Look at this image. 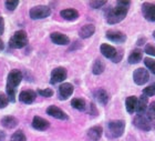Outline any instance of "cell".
I'll list each match as a JSON object with an SVG mask.
<instances>
[{
    "label": "cell",
    "instance_id": "cell-29",
    "mask_svg": "<svg viewBox=\"0 0 155 141\" xmlns=\"http://www.w3.org/2000/svg\"><path fill=\"white\" fill-rule=\"evenodd\" d=\"M9 98L7 96V93H2L0 92V109H3V108H6L8 106V103H9Z\"/></svg>",
    "mask_w": 155,
    "mask_h": 141
},
{
    "label": "cell",
    "instance_id": "cell-21",
    "mask_svg": "<svg viewBox=\"0 0 155 141\" xmlns=\"http://www.w3.org/2000/svg\"><path fill=\"white\" fill-rule=\"evenodd\" d=\"M136 105H137V98L135 96H130L125 100V108L129 113H134L136 111Z\"/></svg>",
    "mask_w": 155,
    "mask_h": 141
},
{
    "label": "cell",
    "instance_id": "cell-28",
    "mask_svg": "<svg viewBox=\"0 0 155 141\" xmlns=\"http://www.w3.org/2000/svg\"><path fill=\"white\" fill-rule=\"evenodd\" d=\"M144 64L145 67L149 69L151 72L155 74V60L154 59H151V58H145L144 59Z\"/></svg>",
    "mask_w": 155,
    "mask_h": 141
},
{
    "label": "cell",
    "instance_id": "cell-41",
    "mask_svg": "<svg viewBox=\"0 0 155 141\" xmlns=\"http://www.w3.org/2000/svg\"><path fill=\"white\" fill-rule=\"evenodd\" d=\"M153 37H154V38H155V30H154V31H153Z\"/></svg>",
    "mask_w": 155,
    "mask_h": 141
},
{
    "label": "cell",
    "instance_id": "cell-15",
    "mask_svg": "<svg viewBox=\"0 0 155 141\" xmlns=\"http://www.w3.org/2000/svg\"><path fill=\"white\" fill-rule=\"evenodd\" d=\"M37 98V93L33 90H23L19 95V100L21 102L26 103V105H30Z\"/></svg>",
    "mask_w": 155,
    "mask_h": 141
},
{
    "label": "cell",
    "instance_id": "cell-33",
    "mask_svg": "<svg viewBox=\"0 0 155 141\" xmlns=\"http://www.w3.org/2000/svg\"><path fill=\"white\" fill-rule=\"evenodd\" d=\"M154 95H155V91H154L153 86H149L143 89V96H145L149 98V97H152V96H154Z\"/></svg>",
    "mask_w": 155,
    "mask_h": 141
},
{
    "label": "cell",
    "instance_id": "cell-26",
    "mask_svg": "<svg viewBox=\"0 0 155 141\" xmlns=\"http://www.w3.org/2000/svg\"><path fill=\"white\" fill-rule=\"evenodd\" d=\"M104 69H105V64L103 61L100 59H97L94 61L93 66H92V72L94 74H101L104 71Z\"/></svg>",
    "mask_w": 155,
    "mask_h": 141
},
{
    "label": "cell",
    "instance_id": "cell-13",
    "mask_svg": "<svg viewBox=\"0 0 155 141\" xmlns=\"http://www.w3.org/2000/svg\"><path fill=\"white\" fill-rule=\"evenodd\" d=\"M100 50H101V53H102L104 57L107 58V59H111L112 61H113V59L116 57L117 52H119L113 46L107 45V43H102L100 47Z\"/></svg>",
    "mask_w": 155,
    "mask_h": 141
},
{
    "label": "cell",
    "instance_id": "cell-10",
    "mask_svg": "<svg viewBox=\"0 0 155 141\" xmlns=\"http://www.w3.org/2000/svg\"><path fill=\"white\" fill-rule=\"evenodd\" d=\"M142 13L146 20L151 22L155 21V5L151 2H144L142 5Z\"/></svg>",
    "mask_w": 155,
    "mask_h": 141
},
{
    "label": "cell",
    "instance_id": "cell-5",
    "mask_svg": "<svg viewBox=\"0 0 155 141\" xmlns=\"http://www.w3.org/2000/svg\"><path fill=\"white\" fill-rule=\"evenodd\" d=\"M30 18L33 20L45 19L51 15V9L48 6H36L30 9Z\"/></svg>",
    "mask_w": 155,
    "mask_h": 141
},
{
    "label": "cell",
    "instance_id": "cell-3",
    "mask_svg": "<svg viewBox=\"0 0 155 141\" xmlns=\"http://www.w3.org/2000/svg\"><path fill=\"white\" fill-rule=\"evenodd\" d=\"M27 43H28V36L23 30L16 31L9 40V46L12 49H21L27 46Z\"/></svg>",
    "mask_w": 155,
    "mask_h": 141
},
{
    "label": "cell",
    "instance_id": "cell-30",
    "mask_svg": "<svg viewBox=\"0 0 155 141\" xmlns=\"http://www.w3.org/2000/svg\"><path fill=\"white\" fill-rule=\"evenodd\" d=\"M18 5H19V1H18V0H8V1L5 2L6 8L8 10H10V11H13V10L18 7Z\"/></svg>",
    "mask_w": 155,
    "mask_h": 141
},
{
    "label": "cell",
    "instance_id": "cell-25",
    "mask_svg": "<svg viewBox=\"0 0 155 141\" xmlns=\"http://www.w3.org/2000/svg\"><path fill=\"white\" fill-rule=\"evenodd\" d=\"M71 106L73 107L74 109L79 110V111H84V110L87 109V103H85V101H84L83 99H81V98H74V99H72Z\"/></svg>",
    "mask_w": 155,
    "mask_h": 141
},
{
    "label": "cell",
    "instance_id": "cell-8",
    "mask_svg": "<svg viewBox=\"0 0 155 141\" xmlns=\"http://www.w3.org/2000/svg\"><path fill=\"white\" fill-rule=\"evenodd\" d=\"M67 70H65L63 67H58L53 69L51 72V82L52 84H59V82H62V81H64L67 79Z\"/></svg>",
    "mask_w": 155,
    "mask_h": 141
},
{
    "label": "cell",
    "instance_id": "cell-31",
    "mask_svg": "<svg viewBox=\"0 0 155 141\" xmlns=\"http://www.w3.org/2000/svg\"><path fill=\"white\" fill-rule=\"evenodd\" d=\"M38 95H40V96H42V97H45V98H50V97L53 96V90L50 89V88H47V89H39Z\"/></svg>",
    "mask_w": 155,
    "mask_h": 141
},
{
    "label": "cell",
    "instance_id": "cell-11",
    "mask_svg": "<svg viewBox=\"0 0 155 141\" xmlns=\"http://www.w3.org/2000/svg\"><path fill=\"white\" fill-rule=\"evenodd\" d=\"M107 38L115 43H123L126 41V35L120 30H109L105 33Z\"/></svg>",
    "mask_w": 155,
    "mask_h": 141
},
{
    "label": "cell",
    "instance_id": "cell-6",
    "mask_svg": "<svg viewBox=\"0 0 155 141\" xmlns=\"http://www.w3.org/2000/svg\"><path fill=\"white\" fill-rule=\"evenodd\" d=\"M133 123L143 131H150L152 129V121L147 115H136L133 119Z\"/></svg>",
    "mask_w": 155,
    "mask_h": 141
},
{
    "label": "cell",
    "instance_id": "cell-22",
    "mask_svg": "<svg viewBox=\"0 0 155 141\" xmlns=\"http://www.w3.org/2000/svg\"><path fill=\"white\" fill-rule=\"evenodd\" d=\"M1 125L7 129H12L17 127L18 125V120H17L13 115H6L1 119Z\"/></svg>",
    "mask_w": 155,
    "mask_h": 141
},
{
    "label": "cell",
    "instance_id": "cell-24",
    "mask_svg": "<svg viewBox=\"0 0 155 141\" xmlns=\"http://www.w3.org/2000/svg\"><path fill=\"white\" fill-rule=\"evenodd\" d=\"M95 98L99 101V103H101L102 106H105L109 101V95L104 89H99L95 92Z\"/></svg>",
    "mask_w": 155,
    "mask_h": 141
},
{
    "label": "cell",
    "instance_id": "cell-42",
    "mask_svg": "<svg viewBox=\"0 0 155 141\" xmlns=\"http://www.w3.org/2000/svg\"><path fill=\"white\" fill-rule=\"evenodd\" d=\"M153 88H154V91H155V84H153Z\"/></svg>",
    "mask_w": 155,
    "mask_h": 141
},
{
    "label": "cell",
    "instance_id": "cell-1",
    "mask_svg": "<svg viewBox=\"0 0 155 141\" xmlns=\"http://www.w3.org/2000/svg\"><path fill=\"white\" fill-rule=\"evenodd\" d=\"M22 81V72L18 69H13L8 74V79H7V96L9 98L10 101H15V97H16L17 87L19 86L20 82Z\"/></svg>",
    "mask_w": 155,
    "mask_h": 141
},
{
    "label": "cell",
    "instance_id": "cell-40",
    "mask_svg": "<svg viewBox=\"0 0 155 141\" xmlns=\"http://www.w3.org/2000/svg\"><path fill=\"white\" fill-rule=\"evenodd\" d=\"M3 49V42L1 41V39H0V50H2Z\"/></svg>",
    "mask_w": 155,
    "mask_h": 141
},
{
    "label": "cell",
    "instance_id": "cell-32",
    "mask_svg": "<svg viewBox=\"0 0 155 141\" xmlns=\"http://www.w3.org/2000/svg\"><path fill=\"white\" fill-rule=\"evenodd\" d=\"M105 3H107L105 0H100V1H90L89 5H90V7L92 9H100V8H102Z\"/></svg>",
    "mask_w": 155,
    "mask_h": 141
},
{
    "label": "cell",
    "instance_id": "cell-16",
    "mask_svg": "<svg viewBox=\"0 0 155 141\" xmlns=\"http://www.w3.org/2000/svg\"><path fill=\"white\" fill-rule=\"evenodd\" d=\"M32 127L36 130H39V131H45L50 127V122L48 120H45V119L41 118V117L36 115L32 119Z\"/></svg>",
    "mask_w": 155,
    "mask_h": 141
},
{
    "label": "cell",
    "instance_id": "cell-4",
    "mask_svg": "<svg viewBox=\"0 0 155 141\" xmlns=\"http://www.w3.org/2000/svg\"><path fill=\"white\" fill-rule=\"evenodd\" d=\"M125 122L123 120H112L107 122V131L112 138H120L124 133Z\"/></svg>",
    "mask_w": 155,
    "mask_h": 141
},
{
    "label": "cell",
    "instance_id": "cell-14",
    "mask_svg": "<svg viewBox=\"0 0 155 141\" xmlns=\"http://www.w3.org/2000/svg\"><path fill=\"white\" fill-rule=\"evenodd\" d=\"M47 113L49 115L53 117V118L59 119V120H68V115L62 109H60V108H58V107L55 106L49 107L48 109H47Z\"/></svg>",
    "mask_w": 155,
    "mask_h": 141
},
{
    "label": "cell",
    "instance_id": "cell-37",
    "mask_svg": "<svg viewBox=\"0 0 155 141\" xmlns=\"http://www.w3.org/2000/svg\"><path fill=\"white\" fill-rule=\"evenodd\" d=\"M5 31V20H3L2 16L0 15V35H2Z\"/></svg>",
    "mask_w": 155,
    "mask_h": 141
},
{
    "label": "cell",
    "instance_id": "cell-39",
    "mask_svg": "<svg viewBox=\"0 0 155 141\" xmlns=\"http://www.w3.org/2000/svg\"><path fill=\"white\" fill-rule=\"evenodd\" d=\"M145 41V40H144V39H141V40H139V41H137V45H143V42Z\"/></svg>",
    "mask_w": 155,
    "mask_h": 141
},
{
    "label": "cell",
    "instance_id": "cell-27",
    "mask_svg": "<svg viewBox=\"0 0 155 141\" xmlns=\"http://www.w3.org/2000/svg\"><path fill=\"white\" fill-rule=\"evenodd\" d=\"M10 141H27V137H26V135L23 133V131L19 130V131H16L11 136Z\"/></svg>",
    "mask_w": 155,
    "mask_h": 141
},
{
    "label": "cell",
    "instance_id": "cell-23",
    "mask_svg": "<svg viewBox=\"0 0 155 141\" xmlns=\"http://www.w3.org/2000/svg\"><path fill=\"white\" fill-rule=\"evenodd\" d=\"M143 58V52L141 49H134L132 52H131V55L129 56V64H135L137 62L142 60Z\"/></svg>",
    "mask_w": 155,
    "mask_h": 141
},
{
    "label": "cell",
    "instance_id": "cell-20",
    "mask_svg": "<svg viewBox=\"0 0 155 141\" xmlns=\"http://www.w3.org/2000/svg\"><path fill=\"white\" fill-rule=\"evenodd\" d=\"M61 17L63 19L65 20H69V21H73V20H77L79 18V12H78L75 9H64L62 10L61 12H60Z\"/></svg>",
    "mask_w": 155,
    "mask_h": 141
},
{
    "label": "cell",
    "instance_id": "cell-18",
    "mask_svg": "<svg viewBox=\"0 0 155 141\" xmlns=\"http://www.w3.org/2000/svg\"><path fill=\"white\" fill-rule=\"evenodd\" d=\"M102 127L100 126H94L92 128H90L87 130V137L89 139H91L92 141H97L100 140V138L102 137Z\"/></svg>",
    "mask_w": 155,
    "mask_h": 141
},
{
    "label": "cell",
    "instance_id": "cell-34",
    "mask_svg": "<svg viewBox=\"0 0 155 141\" xmlns=\"http://www.w3.org/2000/svg\"><path fill=\"white\" fill-rule=\"evenodd\" d=\"M144 50H145V52L147 55L155 57V46L151 45V43H147V45L145 46V49H144Z\"/></svg>",
    "mask_w": 155,
    "mask_h": 141
},
{
    "label": "cell",
    "instance_id": "cell-35",
    "mask_svg": "<svg viewBox=\"0 0 155 141\" xmlns=\"http://www.w3.org/2000/svg\"><path fill=\"white\" fill-rule=\"evenodd\" d=\"M149 118L151 119V121L152 120H155V101L154 102L151 103V106L149 108Z\"/></svg>",
    "mask_w": 155,
    "mask_h": 141
},
{
    "label": "cell",
    "instance_id": "cell-7",
    "mask_svg": "<svg viewBox=\"0 0 155 141\" xmlns=\"http://www.w3.org/2000/svg\"><path fill=\"white\" fill-rule=\"evenodd\" d=\"M150 79L149 71L144 69V68H137L134 72H133V80L134 84L137 86H143Z\"/></svg>",
    "mask_w": 155,
    "mask_h": 141
},
{
    "label": "cell",
    "instance_id": "cell-9",
    "mask_svg": "<svg viewBox=\"0 0 155 141\" xmlns=\"http://www.w3.org/2000/svg\"><path fill=\"white\" fill-rule=\"evenodd\" d=\"M74 91V87L72 84H69V82H64L62 84L61 86L59 87L58 90V97L60 100H67L69 97L72 96V93Z\"/></svg>",
    "mask_w": 155,
    "mask_h": 141
},
{
    "label": "cell",
    "instance_id": "cell-2",
    "mask_svg": "<svg viewBox=\"0 0 155 141\" xmlns=\"http://www.w3.org/2000/svg\"><path fill=\"white\" fill-rule=\"evenodd\" d=\"M129 12V8L122 6H116L107 12V21L109 25H115V23L121 22L122 20L126 17Z\"/></svg>",
    "mask_w": 155,
    "mask_h": 141
},
{
    "label": "cell",
    "instance_id": "cell-17",
    "mask_svg": "<svg viewBox=\"0 0 155 141\" xmlns=\"http://www.w3.org/2000/svg\"><path fill=\"white\" fill-rule=\"evenodd\" d=\"M147 105H149V99L145 96H141L137 99V105H136V111L137 115H145L147 110Z\"/></svg>",
    "mask_w": 155,
    "mask_h": 141
},
{
    "label": "cell",
    "instance_id": "cell-19",
    "mask_svg": "<svg viewBox=\"0 0 155 141\" xmlns=\"http://www.w3.org/2000/svg\"><path fill=\"white\" fill-rule=\"evenodd\" d=\"M95 32V27L93 25H85V26L81 27L80 30H79V35H80L81 38L87 39L90 38L94 35Z\"/></svg>",
    "mask_w": 155,
    "mask_h": 141
},
{
    "label": "cell",
    "instance_id": "cell-12",
    "mask_svg": "<svg viewBox=\"0 0 155 141\" xmlns=\"http://www.w3.org/2000/svg\"><path fill=\"white\" fill-rule=\"evenodd\" d=\"M50 39L53 43L59 46H67L70 43V39L68 36H65L64 33H61V32H52L50 35Z\"/></svg>",
    "mask_w": 155,
    "mask_h": 141
},
{
    "label": "cell",
    "instance_id": "cell-36",
    "mask_svg": "<svg viewBox=\"0 0 155 141\" xmlns=\"http://www.w3.org/2000/svg\"><path fill=\"white\" fill-rule=\"evenodd\" d=\"M116 5H117V6L125 7V8H129L131 2H130V1H123V0H120V1H116Z\"/></svg>",
    "mask_w": 155,
    "mask_h": 141
},
{
    "label": "cell",
    "instance_id": "cell-38",
    "mask_svg": "<svg viewBox=\"0 0 155 141\" xmlns=\"http://www.w3.org/2000/svg\"><path fill=\"white\" fill-rule=\"evenodd\" d=\"M5 138H6V133H5L3 131H1V130H0V141H2Z\"/></svg>",
    "mask_w": 155,
    "mask_h": 141
}]
</instances>
